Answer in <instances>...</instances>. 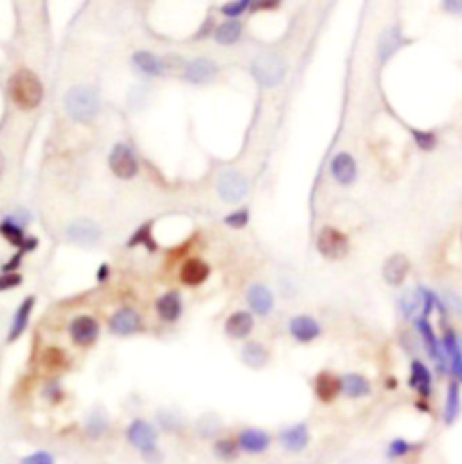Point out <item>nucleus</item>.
I'll return each instance as SVG.
<instances>
[{"mask_svg": "<svg viewBox=\"0 0 462 464\" xmlns=\"http://www.w3.org/2000/svg\"><path fill=\"white\" fill-rule=\"evenodd\" d=\"M105 430H107V420H105V415H98L94 414L89 420V424H87V432L92 438H99V436H104Z\"/></svg>", "mask_w": 462, "mask_h": 464, "instance_id": "35", "label": "nucleus"}, {"mask_svg": "<svg viewBox=\"0 0 462 464\" xmlns=\"http://www.w3.org/2000/svg\"><path fill=\"white\" fill-rule=\"evenodd\" d=\"M20 284H22V276L17 275V273H8V275L0 276V291L17 288V285Z\"/></svg>", "mask_w": 462, "mask_h": 464, "instance_id": "41", "label": "nucleus"}, {"mask_svg": "<svg viewBox=\"0 0 462 464\" xmlns=\"http://www.w3.org/2000/svg\"><path fill=\"white\" fill-rule=\"evenodd\" d=\"M251 8L253 11H258V9H274L279 8V2H265V0H262V2H253Z\"/></svg>", "mask_w": 462, "mask_h": 464, "instance_id": "42", "label": "nucleus"}, {"mask_svg": "<svg viewBox=\"0 0 462 464\" xmlns=\"http://www.w3.org/2000/svg\"><path fill=\"white\" fill-rule=\"evenodd\" d=\"M331 174L340 185H350V183H354L356 176H358V167H356L354 158L347 152L338 154L331 163Z\"/></svg>", "mask_w": 462, "mask_h": 464, "instance_id": "13", "label": "nucleus"}, {"mask_svg": "<svg viewBox=\"0 0 462 464\" xmlns=\"http://www.w3.org/2000/svg\"><path fill=\"white\" fill-rule=\"evenodd\" d=\"M461 390L455 381H452L446 392V405H445V423L454 424L461 415Z\"/></svg>", "mask_w": 462, "mask_h": 464, "instance_id": "29", "label": "nucleus"}, {"mask_svg": "<svg viewBox=\"0 0 462 464\" xmlns=\"http://www.w3.org/2000/svg\"><path fill=\"white\" fill-rule=\"evenodd\" d=\"M44 363L51 369H56V367H62L65 363V356L60 349H47L44 356Z\"/></svg>", "mask_w": 462, "mask_h": 464, "instance_id": "36", "label": "nucleus"}, {"mask_svg": "<svg viewBox=\"0 0 462 464\" xmlns=\"http://www.w3.org/2000/svg\"><path fill=\"white\" fill-rule=\"evenodd\" d=\"M215 456L222 461H233L238 454V442L233 439H219L213 447Z\"/></svg>", "mask_w": 462, "mask_h": 464, "instance_id": "32", "label": "nucleus"}, {"mask_svg": "<svg viewBox=\"0 0 462 464\" xmlns=\"http://www.w3.org/2000/svg\"><path fill=\"white\" fill-rule=\"evenodd\" d=\"M249 221V215H247V210H238V212L229 213L228 217L224 219V222L231 228H244Z\"/></svg>", "mask_w": 462, "mask_h": 464, "instance_id": "37", "label": "nucleus"}, {"mask_svg": "<svg viewBox=\"0 0 462 464\" xmlns=\"http://www.w3.org/2000/svg\"><path fill=\"white\" fill-rule=\"evenodd\" d=\"M71 338L72 342L80 345V347H87L90 343H94L99 336V324L92 318V316H78L71 324Z\"/></svg>", "mask_w": 462, "mask_h": 464, "instance_id": "8", "label": "nucleus"}, {"mask_svg": "<svg viewBox=\"0 0 462 464\" xmlns=\"http://www.w3.org/2000/svg\"><path fill=\"white\" fill-rule=\"evenodd\" d=\"M443 349L448 354L449 363H452V370H454V374L457 378L462 379V351L461 345H459L457 338H455V334L452 331L445 334V340H443Z\"/></svg>", "mask_w": 462, "mask_h": 464, "instance_id": "28", "label": "nucleus"}, {"mask_svg": "<svg viewBox=\"0 0 462 464\" xmlns=\"http://www.w3.org/2000/svg\"><path fill=\"white\" fill-rule=\"evenodd\" d=\"M20 464H56V463H54L53 454H49V451L45 450H38L29 454V456L22 457V459H20Z\"/></svg>", "mask_w": 462, "mask_h": 464, "instance_id": "34", "label": "nucleus"}, {"mask_svg": "<svg viewBox=\"0 0 462 464\" xmlns=\"http://www.w3.org/2000/svg\"><path fill=\"white\" fill-rule=\"evenodd\" d=\"M33 306H35V298L33 297H27L26 300L20 304L17 315H15L13 318V324H11V329H9V342H15V340L22 336V333L27 327V322H29V315H31L33 311Z\"/></svg>", "mask_w": 462, "mask_h": 464, "instance_id": "22", "label": "nucleus"}, {"mask_svg": "<svg viewBox=\"0 0 462 464\" xmlns=\"http://www.w3.org/2000/svg\"><path fill=\"white\" fill-rule=\"evenodd\" d=\"M253 325H255V322H253V316L249 313L237 311L226 320V334L229 338L235 340L246 338L253 331Z\"/></svg>", "mask_w": 462, "mask_h": 464, "instance_id": "18", "label": "nucleus"}, {"mask_svg": "<svg viewBox=\"0 0 462 464\" xmlns=\"http://www.w3.org/2000/svg\"><path fill=\"white\" fill-rule=\"evenodd\" d=\"M67 237L78 246H92L99 240L101 231H99L98 224L89 219H81V221H74L67 228Z\"/></svg>", "mask_w": 462, "mask_h": 464, "instance_id": "10", "label": "nucleus"}, {"mask_svg": "<svg viewBox=\"0 0 462 464\" xmlns=\"http://www.w3.org/2000/svg\"><path fill=\"white\" fill-rule=\"evenodd\" d=\"M238 450L246 451V454H264L265 450H270L271 438L270 433L261 429H244L238 433L237 438Z\"/></svg>", "mask_w": 462, "mask_h": 464, "instance_id": "9", "label": "nucleus"}, {"mask_svg": "<svg viewBox=\"0 0 462 464\" xmlns=\"http://www.w3.org/2000/svg\"><path fill=\"white\" fill-rule=\"evenodd\" d=\"M247 302H249V306H251V309L256 313V315L265 316L273 311L274 298L273 293H271L265 285L255 284L249 288V291H247Z\"/></svg>", "mask_w": 462, "mask_h": 464, "instance_id": "17", "label": "nucleus"}, {"mask_svg": "<svg viewBox=\"0 0 462 464\" xmlns=\"http://www.w3.org/2000/svg\"><path fill=\"white\" fill-rule=\"evenodd\" d=\"M219 67L215 62L208 58H195L186 67V80L192 83H208L217 76Z\"/></svg>", "mask_w": 462, "mask_h": 464, "instance_id": "15", "label": "nucleus"}, {"mask_svg": "<svg viewBox=\"0 0 462 464\" xmlns=\"http://www.w3.org/2000/svg\"><path fill=\"white\" fill-rule=\"evenodd\" d=\"M9 94L13 98L15 103L22 110H31L38 107L44 98V87L42 81L38 80L35 72L22 69L17 71L9 80Z\"/></svg>", "mask_w": 462, "mask_h": 464, "instance_id": "1", "label": "nucleus"}, {"mask_svg": "<svg viewBox=\"0 0 462 464\" xmlns=\"http://www.w3.org/2000/svg\"><path fill=\"white\" fill-rule=\"evenodd\" d=\"M132 60H134L135 67L143 71L145 74H149V76H159L165 71L163 60L154 53H149V51H138Z\"/></svg>", "mask_w": 462, "mask_h": 464, "instance_id": "25", "label": "nucleus"}, {"mask_svg": "<svg viewBox=\"0 0 462 464\" xmlns=\"http://www.w3.org/2000/svg\"><path fill=\"white\" fill-rule=\"evenodd\" d=\"M36 246H38V240L29 237V239H26V242H24L22 249L24 251H33V249H36Z\"/></svg>", "mask_w": 462, "mask_h": 464, "instance_id": "44", "label": "nucleus"}, {"mask_svg": "<svg viewBox=\"0 0 462 464\" xmlns=\"http://www.w3.org/2000/svg\"><path fill=\"white\" fill-rule=\"evenodd\" d=\"M157 313L165 322H175L181 316V298L177 293H166L157 300Z\"/></svg>", "mask_w": 462, "mask_h": 464, "instance_id": "27", "label": "nucleus"}, {"mask_svg": "<svg viewBox=\"0 0 462 464\" xmlns=\"http://www.w3.org/2000/svg\"><path fill=\"white\" fill-rule=\"evenodd\" d=\"M418 331L419 334L422 336V342H424V345H427V351L428 354H430L434 360L439 363V365H443V349H440L439 342H437L436 338V333H434V329H431V325L428 324L427 318H421V320H418Z\"/></svg>", "mask_w": 462, "mask_h": 464, "instance_id": "24", "label": "nucleus"}, {"mask_svg": "<svg viewBox=\"0 0 462 464\" xmlns=\"http://www.w3.org/2000/svg\"><path fill=\"white\" fill-rule=\"evenodd\" d=\"M318 251L329 260H341L349 253V239L340 230L325 226L316 240Z\"/></svg>", "mask_w": 462, "mask_h": 464, "instance_id": "5", "label": "nucleus"}, {"mask_svg": "<svg viewBox=\"0 0 462 464\" xmlns=\"http://www.w3.org/2000/svg\"><path fill=\"white\" fill-rule=\"evenodd\" d=\"M341 390L349 397H352V399H358V397L368 396L372 387H370L365 376L352 372V374H347L341 378Z\"/></svg>", "mask_w": 462, "mask_h": 464, "instance_id": "21", "label": "nucleus"}, {"mask_svg": "<svg viewBox=\"0 0 462 464\" xmlns=\"http://www.w3.org/2000/svg\"><path fill=\"white\" fill-rule=\"evenodd\" d=\"M108 273H110V271H108V266H107V264H104V266L99 267V271H98V279H99V282H104V280H107Z\"/></svg>", "mask_w": 462, "mask_h": 464, "instance_id": "45", "label": "nucleus"}, {"mask_svg": "<svg viewBox=\"0 0 462 464\" xmlns=\"http://www.w3.org/2000/svg\"><path fill=\"white\" fill-rule=\"evenodd\" d=\"M410 271V260L401 253H395L392 257H388L385 260V266H383V276H385L386 284L390 285H401L406 279Z\"/></svg>", "mask_w": 462, "mask_h": 464, "instance_id": "14", "label": "nucleus"}, {"mask_svg": "<svg viewBox=\"0 0 462 464\" xmlns=\"http://www.w3.org/2000/svg\"><path fill=\"white\" fill-rule=\"evenodd\" d=\"M270 360V352L258 342H249L242 347V361L251 369H261Z\"/></svg>", "mask_w": 462, "mask_h": 464, "instance_id": "26", "label": "nucleus"}, {"mask_svg": "<svg viewBox=\"0 0 462 464\" xmlns=\"http://www.w3.org/2000/svg\"><path fill=\"white\" fill-rule=\"evenodd\" d=\"M251 2H247V0H240V2H231V4L224 6L222 8V13L229 18H237L238 15H242L247 8H249Z\"/></svg>", "mask_w": 462, "mask_h": 464, "instance_id": "39", "label": "nucleus"}, {"mask_svg": "<svg viewBox=\"0 0 462 464\" xmlns=\"http://www.w3.org/2000/svg\"><path fill=\"white\" fill-rule=\"evenodd\" d=\"M210 275V266L204 260L192 258V260L184 262L181 267V280L186 285H199Z\"/></svg>", "mask_w": 462, "mask_h": 464, "instance_id": "19", "label": "nucleus"}, {"mask_svg": "<svg viewBox=\"0 0 462 464\" xmlns=\"http://www.w3.org/2000/svg\"><path fill=\"white\" fill-rule=\"evenodd\" d=\"M135 244H145L150 251H156L157 246L152 240V224H150V222H147V224L141 226L140 230L132 235V239L129 240V246H135Z\"/></svg>", "mask_w": 462, "mask_h": 464, "instance_id": "33", "label": "nucleus"}, {"mask_svg": "<svg viewBox=\"0 0 462 464\" xmlns=\"http://www.w3.org/2000/svg\"><path fill=\"white\" fill-rule=\"evenodd\" d=\"M0 233L4 235L6 240H9L13 246H18V248H22L27 239L26 235H24L22 228L15 224L13 219H6V221L0 224Z\"/></svg>", "mask_w": 462, "mask_h": 464, "instance_id": "31", "label": "nucleus"}, {"mask_svg": "<svg viewBox=\"0 0 462 464\" xmlns=\"http://www.w3.org/2000/svg\"><path fill=\"white\" fill-rule=\"evenodd\" d=\"M410 385L413 390H418L422 396H430L431 392V374L428 367L422 361L415 360L412 363V372H410Z\"/></svg>", "mask_w": 462, "mask_h": 464, "instance_id": "23", "label": "nucleus"}, {"mask_svg": "<svg viewBox=\"0 0 462 464\" xmlns=\"http://www.w3.org/2000/svg\"><path fill=\"white\" fill-rule=\"evenodd\" d=\"M69 116L78 123H90L99 110V96L89 87H72L63 98Z\"/></svg>", "mask_w": 462, "mask_h": 464, "instance_id": "2", "label": "nucleus"}, {"mask_svg": "<svg viewBox=\"0 0 462 464\" xmlns=\"http://www.w3.org/2000/svg\"><path fill=\"white\" fill-rule=\"evenodd\" d=\"M314 390H316V396H318L323 403H331L332 399H336V396L340 394L341 379H338L336 376L329 374V372H322V374H318V378H316Z\"/></svg>", "mask_w": 462, "mask_h": 464, "instance_id": "20", "label": "nucleus"}, {"mask_svg": "<svg viewBox=\"0 0 462 464\" xmlns=\"http://www.w3.org/2000/svg\"><path fill=\"white\" fill-rule=\"evenodd\" d=\"M446 9H448V11H459V13H462V2H446Z\"/></svg>", "mask_w": 462, "mask_h": 464, "instance_id": "46", "label": "nucleus"}, {"mask_svg": "<svg viewBox=\"0 0 462 464\" xmlns=\"http://www.w3.org/2000/svg\"><path fill=\"white\" fill-rule=\"evenodd\" d=\"M289 331H291L292 338L302 343L313 342L322 333L318 322L311 318V316H297V318H292L291 324H289Z\"/></svg>", "mask_w": 462, "mask_h": 464, "instance_id": "16", "label": "nucleus"}, {"mask_svg": "<svg viewBox=\"0 0 462 464\" xmlns=\"http://www.w3.org/2000/svg\"><path fill=\"white\" fill-rule=\"evenodd\" d=\"M126 441L131 442L132 448L149 457L157 451L159 433L156 426L147 420H134L126 429Z\"/></svg>", "mask_w": 462, "mask_h": 464, "instance_id": "3", "label": "nucleus"}, {"mask_svg": "<svg viewBox=\"0 0 462 464\" xmlns=\"http://www.w3.org/2000/svg\"><path fill=\"white\" fill-rule=\"evenodd\" d=\"M217 192H219L220 199H224L226 203H238V201H242L246 197L247 183L238 172L228 170L219 177Z\"/></svg>", "mask_w": 462, "mask_h": 464, "instance_id": "7", "label": "nucleus"}, {"mask_svg": "<svg viewBox=\"0 0 462 464\" xmlns=\"http://www.w3.org/2000/svg\"><path fill=\"white\" fill-rule=\"evenodd\" d=\"M240 33H242V26L238 20H228L222 26L217 27L215 31V40L220 45H231L240 38Z\"/></svg>", "mask_w": 462, "mask_h": 464, "instance_id": "30", "label": "nucleus"}, {"mask_svg": "<svg viewBox=\"0 0 462 464\" xmlns=\"http://www.w3.org/2000/svg\"><path fill=\"white\" fill-rule=\"evenodd\" d=\"M141 329V316L131 309V307H123L116 311L110 318V331L119 336H131Z\"/></svg>", "mask_w": 462, "mask_h": 464, "instance_id": "11", "label": "nucleus"}, {"mask_svg": "<svg viewBox=\"0 0 462 464\" xmlns=\"http://www.w3.org/2000/svg\"><path fill=\"white\" fill-rule=\"evenodd\" d=\"M309 429L304 423L292 424V426H289V429H286L280 433V445L283 447V450L292 451V454L306 450L307 445H309Z\"/></svg>", "mask_w": 462, "mask_h": 464, "instance_id": "12", "label": "nucleus"}, {"mask_svg": "<svg viewBox=\"0 0 462 464\" xmlns=\"http://www.w3.org/2000/svg\"><path fill=\"white\" fill-rule=\"evenodd\" d=\"M253 76L264 87H277L286 76V65L277 54H261L251 65Z\"/></svg>", "mask_w": 462, "mask_h": 464, "instance_id": "4", "label": "nucleus"}, {"mask_svg": "<svg viewBox=\"0 0 462 464\" xmlns=\"http://www.w3.org/2000/svg\"><path fill=\"white\" fill-rule=\"evenodd\" d=\"M110 170L119 179H132L138 174V159L126 144H116L108 158Z\"/></svg>", "mask_w": 462, "mask_h": 464, "instance_id": "6", "label": "nucleus"}, {"mask_svg": "<svg viewBox=\"0 0 462 464\" xmlns=\"http://www.w3.org/2000/svg\"><path fill=\"white\" fill-rule=\"evenodd\" d=\"M413 138H415V141H418V144L422 150H430L436 144V135L431 134V132L413 131Z\"/></svg>", "mask_w": 462, "mask_h": 464, "instance_id": "40", "label": "nucleus"}, {"mask_svg": "<svg viewBox=\"0 0 462 464\" xmlns=\"http://www.w3.org/2000/svg\"><path fill=\"white\" fill-rule=\"evenodd\" d=\"M20 262H22V255H15L13 258H11V260L8 262V264H6L4 266V271H13V270H17L18 267V264H20Z\"/></svg>", "mask_w": 462, "mask_h": 464, "instance_id": "43", "label": "nucleus"}, {"mask_svg": "<svg viewBox=\"0 0 462 464\" xmlns=\"http://www.w3.org/2000/svg\"><path fill=\"white\" fill-rule=\"evenodd\" d=\"M412 450V445L404 439H395L390 442V448H388V456L390 457H403L406 456L409 451Z\"/></svg>", "mask_w": 462, "mask_h": 464, "instance_id": "38", "label": "nucleus"}]
</instances>
